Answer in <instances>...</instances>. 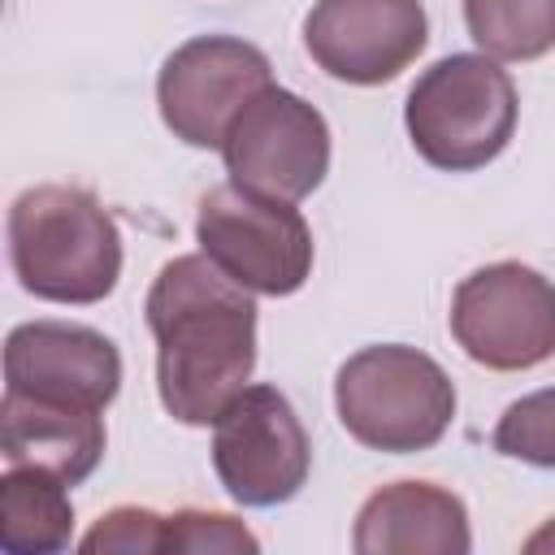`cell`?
<instances>
[{
    "mask_svg": "<svg viewBox=\"0 0 555 555\" xmlns=\"http://www.w3.org/2000/svg\"><path fill=\"white\" fill-rule=\"evenodd\" d=\"M429 43L421 0H317L304 17L308 56L338 82L382 87Z\"/></svg>",
    "mask_w": 555,
    "mask_h": 555,
    "instance_id": "10",
    "label": "cell"
},
{
    "mask_svg": "<svg viewBox=\"0 0 555 555\" xmlns=\"http://www.w3.org/2000/svg\"><path fill=\"white\" fill-rule=\"evenodd\" d=\"M490 442L507 460H520L533 468H555V386L516 399L499 416Z\"/></svg>",
    "mask_w": 555,
    "mask_h": 555,
    "instance_id": "16",
    "label": "cell"
},
{
    "mask_svg": "<svg viewBox=\"0 0 555 555\" xmlns=\"http://www.w3.org/2000/svg\"><path fill=\"white\" fill-rule=\"evenodd\" d=\"M525 551H555V520H546V525L525 542Z\"/></svg>",
    "mask_w": 555,
    "mask_h": 555,
    "instance_id": "19",
    "label": "cell"
},
{
    "mask_svg": "<svg viewBox=\"0 0 555 555\" xmlns=\"http://www.w3.org/2000/svg\"><path fill=\"white\" fill-rule=\"evenodd\" d=\"M234 555V551H260V538L225 512H204V507H182L165 516V555Z\"/></svg>",
    "mask_w": 555,
    "mask_h": 555,
    "instance_id": "17",
    "label": "cell"
},
{
    "mask_svg": "<svg viewBox=\"0 0 555 555\" xmlns=\"http://www.w3.org/2000/svg\"><path fill=\"white\" fill-rule=\"evenodd\" d=\"M69 481L35 468L9 464L0 477V546L9 555H52L74 538V503Z\"/></svg>",
    "mask_w": 555,
    "mask_h": 555,
    "instance_id": "14",
    "label": "cell"
},
{
    "mask_svg": "<svg viewBox=\"0 0 555 555\" xmlns=\"http://www.w3.org/2000/svg\"><path fill=\"white\" fill-rule=\"evenodd\" d=\"M199 251L251 295H295L312 273V230L291 199L247 191L238 182L212 186L195 212Z\"/></svg>",
    "mask_w": 555,
    "mask_h": 555,
    "instance_id": "5",
    "label": "cell"
},
{
    "mask_svg": "<svg viewBox=\"0 0 555 555\" xmlns=\"http://www.w3.org/2000/svg\"><path fill=\"white\" fill-rule=\"evenodd\" d=\"M360 555H464L473 551L468 507L434 481H390L373 490L351 529Z\"/></svg>",
    "mask_w": 555,
    "mask_h": 555,
    "instance_id": "12",
    "label": "cell"
},
{
    "mask_svg": "<svg viewBox=\"0 0 555 555\" xmlns=\"http://www.w3.org/2000/svg\"><path fill=\"white\" fill-rule=\"evenodd\" d=\"M451 338L494 373H525L555 356V282L520 260L468 273L451 295Z\"/></svg>",
    "mask_w": 555,
    "mask_h": 555,
    "instance_id": "6",
    "label": "cell"
},
{
    "mask_svg": "<svg viewBox=\"0 0 555 555\" xmlns=\"http://www.w3.org/2000/svg\"><path fill=\"white\" fill-rule=\"evenodd\" d=\"M334 412L360 447L412 455L447 438L455 421V382L434 356L408 343H373L343 360Z\"/></svg>",
    "mask_w": 555,
    "mask_h": 555,
    "instance_id": "3",
    "label": "cell"
},
{
    "mask_svg": "<svg viewBox=\"0 0 555 555\" xmlns=\"http://www.w3.org/2000/svg\"><path fill=\"white\" fill-rule=\"evenodd\" d=\"M464 26L494 61H538L555 48V0H464Z\"/></svg>",
    "mask_w": 555,
    "mask_h": 555,
    "instance_id": "15",
    "label": "cell"
},
{
    "mask_svg": "<svg viewBox=\"0 0 555 555\" xmlns=\"http://www.w3.org/2000/svg\"><path fill=\"white\" fill-rule=\"evenodd\" d=\"M9 260L26 295L87 308L121 278V234L91 191L43 182L9 208Z\"/></svg>",
    "mask_w": 555,
    "mask_h": 555,
    "instance_id": "2",
    "label": "cell"
},
{
    "mask_svg": "<svg viewBox=\"0 0 555 555\" xmlns=\"http://www.w3.org/2000/svg\"><path fill=\"white\" fill-rule=\"evenodd\" d=\"M273 82L269 56L234 35H195L178 43L156 74L160 121L186 147H221L234 117Z\"/></svg>",
    "mask_w": 555,
    "mask_h": 555,
    "instance_id": "8",
    "label": "cell"
},
{
    "mask_svg": "<svg viewBox=\"0 0 555 555\" xmlns=\"http://www.w3.org/2000/svg\"><path fill=\"white\" fill-rule=\"evenodd\" d=\"M78 546L87 555H100V551H121V555L165 551V516L152 512V507H113L91 525V533Z\"/></svg>",
    "mask_w": 555,
    "mask_h": 555,
    "instance_id": "18",
    "label": "cell"
},
{
    "mask_svg": "<svg viewBox=\"0 0 555 555\" xmlns=\"http://www.w3.org/2000/svg\"><path fill=\"white\" fill-rule=\"evenodd\" d=\"M516 117V82L486 52H451L434 61L403 104L416 156L442 173H473L490 165L512 143Z\"/></svg>",
    "mask_w": 555,
    "mask_h": 555,
    "instance_id": "4",
    "label": "cell"
},
{
    "mask_svg": "<svg viewBox=\"0 0 555 555\" xmlns=\"http://www.w3.org/2000/svg\"><path fill=\"white\" fill-rule=\"evenodd\" d=\"M212 468L243 507L291 503L312 468V442L278 386H243L212 421Z\"/></svg>",
    "mask_w": 555,
    "mask_h": 555,
    "instance_id": "7",
    "label": "cell"
},
{
    "mask_svg": "<svg viewBox=\"0 0 555 555\" xmlns=\"http://www.w3.org/2000/svg\"><path fill=\"white\" fill-rule=\"evenodd\" d=\"M0 455L4 464H35L69 486L87 481L104 455V416L95 408L56 403L4 390L0 399Z\"/></svg>",
    "mask_w": 555,
    "mask_h": 555,
    "instance_id": "13",
    "label": "cell"
},
{
    "mask_svg": "<svg viewBox=\"0 0 555 555\" xmlns=\"http://www.w3.org/2000/svg\"><path fill=\"white\" fill-rule=\"evenodd\" d=\"M221 156L230 182L299 204L330 173V126L304 95L269 82L225 130Z\"/></svg>",
    "mask_w": 555,
    "mask_h": 555,
    "instance_id": "9",
    "label": "cell"
},
{
    "mask_svg": "<svg viewBox=\"0 0 555 555\" xmlns=\"http://www.w3.org/2000/svg\"><path fill=\"white\" fill-rule=\"evenodd\" d=\"M4 390L104 412L121 390V356L91 325L26 321L4 343Z\"/></svg>",
    "mask_w": 555,
    "mask_h": 555,
    "instance_id": "11",
    "label": "cell"
},
{
    "mask_svg": "<svg viewBox=\"0 0 555 555\" xmlns=\"http://www.w3.org/2000/svg\"><path fill=\"white\" fill-rule=\"evenodd\" d=\"M156 395L182 425H212L256 369V299L204 251L160 264L147 291Z\"/></svg>",
    "mask_w": 555,
    "mask_h": 555,
    "instance_id": "1",
    "label": "cell"
}]
</instances>
